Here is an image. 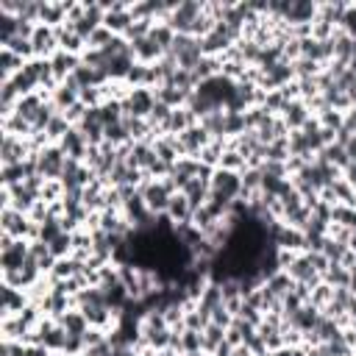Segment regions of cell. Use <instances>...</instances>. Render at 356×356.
<instances>
[{"label":"cell","instance_id":"6da1fadb","mask_svg":"<svg viewBox=\"0 0 356 356\" xmlns=\"http://www.w3.org/2000/svg\"><path fill=\"white\" fill-rule=\"evenodd\" d=\"M0 231L3 234H11L14 239H39V225L25 214V211H17V209H3L0 211Z\"/></svg>","mask_w":356,"mask_h":356},{"label":"cell","instance_id":"7a4b0ae2","mask_svg":"<svg viewBox=\"0 0 356 356\" xmlns=\"http://www.w3.org/2000/svg\"><path fill=\"white\" fill-rule=\"evenodd\" d=\"M167 56V53H164ZM170 56L178 61V67L181 70H195L197 64H200V58H203V47H200V39H195V36H189V33H175V42H172V47H170Z\"/></svg>","mask_w":356,"mask_h":356},{"label":"cell","instance_id":"3957f363","mask_svg":"<svg viewBox=\"0 0 356 356\" xmlns=\"http://www.w3.org/2000/svg\"><path fill=\"white\" fill-rule=\"evenodd\" d=\"M203 6H206V3H200V0H181V3H175V8L170 11V17H167L164 22H167L175 33H192L197 17L203 14Z\"/></svg>","mask_w":356,"mask_h":356},{"label":"cell","instance_id":"277c9868","mask_svg":"<svg viewBox=\"0 0 356 356\" xmlns=\"http://www.w3.org/2000/svg\"><path fill=\"white\" fill-rule=\"evenodd\" d=\"M39 175L44 181H61V172H64V164H67V153L58 147V145H47L39 156Z\"/></svg>","mask_w":356,"mask_h":356},{"label":"cell","instance_id":"5b68a950","mask_svg":"<svg viewBox=\"0 0 356 356\" xmlns=\"http://www.w3.org/2000/svg\"><path fill=\"white\" fill-rule=\"evenodd\" d=\"M153 106H156L153 89H131V95L122 100V114H125V117L147 120L150 111H153Z\"/></svg>","mask_w":356,"mask_h":356},{"label":"cell","instance_id":"8992f818","mask_svg":"<svg viewBox=\"0 0 356 356\" xmlns=\"http://www.w3.org/2000/svg\"><path fill=\"white\" fill-rule=\"evenodd\" d=\"M178 142H181V153L184 156H189V159H197L200 156V150L211 142V134L197 122V125H192V128H186L181 136H178Z\"/></svg>","mask_w":356,"mask_h":356},{"label":"cell","instance_id":"52a82bcc","mask_svg":"<svg viewBox=\"0 0 356 356\" xmlns=\"http://www.w3.org/2000/svg\"><path fill=\"white\" fill-rule=\"evenodd\" d=\"M28 156H31L28 139L3 134V142H0V167H6V164H19V161H25Z\"/></svg>","mask_w":356,"mask_h":356},{"label":"cell","instance_id":"ba28073f","mask_svg":"<svg viewBox=\"0 0 356 356\" xmlns=\"http://www.w3.org/2000/svg\"><path fill=\"white\" fill-rule=\"evenodd\" d=\"M31 44H33V56H36V58H50L53 53H58L56 28H50V25H36V31H33V36H31Z\"/></svg>","mask_w":356,"mask_h":356},{"label":"cell","instance_id":"9c48e42d","mask_svg":"<svg viewBox=\"0 0 356 356\" xmlns=\"http://www.w3.org/2000/svg\"><path fill=\"white\" fill-rule=\"evenodd\" d=\"M295 284H309V286H314V284H320L323 278H320V273L312 267V261H309V256L306 253H298L295 259H292V264L284 270Z\"/></svg>","mask_w":356,"mask_h":356},{"label":"cell","instance_id":"30bf717a","mask_svg":"<svg viewBox=\"0 0 356 356\" xmlns=\"http://www.w3.org/2000/svg\"><path fill=\"white\" fill-rule=\"evenodd\" d=\"M28 303H31L28 292L14 289V286H8V284H0V312H3L0 317H14V314H19Z\"/></svg>","mask_w":356,"mask_h":356},{"label":"cell","instance_id":"8fae6325","mask_svg":"<svg viewBox=\"0 0 356 356\" xmlns=\"http://www.w3.org/2000/svg\"><path fill=\"white\" fill-rule=\"evenodd\" d=\"M278 117L286 122V128H289V131H300V128L312 120V111H309V106H306L303 100H289Z\"/></svg>","mask_w":356,"mask_h":356},{"label":"cell","instance_id":"7c38bea8","mask_svg":"<svg viewBox=\"0 0 356 356\" xmlns=\"http://www.w3.org/2000/svg\"><path fill=\"white\" fill-rule=\"evenodd\" d=\"M128 44H131V53H134L136 64H156V61L164 56V50H161L150 36H142V39L128 42Z\"/></svg>","mask_w":356,"mask_h":356},{"label":"cell","instance_id":"4fadbf2b","mask_svg":"<svg viewBox=\"0 0 356 356\" xmlns=\"http://www.w3.org/2000/svg\"><path fill=\"white\" fill-rule=\"evenodd\" d=\"M50 67H53L56 81L61 83V81H67V78L81 67V56H72V53H67V50H58V53L50 56Z\"/></svg>","mask_w":356,"mask_h":356},{"label":"cell","instance_id":"5bb4252c","mask_svg":"<svg viewBox=\"0 0 356 356\" xmlns=\"http://www.w3.org/2000/svg\"><path fill=\"white\" fill-rule=\"evenodd\" d=\"M58 147L67 153V159H75V161H83V159H86V153H89V142L83 139V134H81L75 125H72V128H70V134L58 142Z\"/></svg>","mask_w":356,"mask_h":356},{"label":"cell","instance_id":"9a60e30c","mask_svg":"<svg viewBox=\"0 0 356 356\" xmlns=\"http://www.w3.org/2000/svg\"><path fill=\"white\" fill-rule=\"evenodd\" d=\"M56 36H58V50H67V53H72V56H83V53H86V39L78 36L67 22L56 28Z\"/></svg>","mask_w":356,"mask_h":356},{"label":"cell","instance_id":"2e32d148","mask_svg":"<svg viewBox=\"0 0 356 356\" xmlns=\"http://www.w3.org/2000/svg\"><path fill=\"white\" fill-rule=\"evenodd\" d=\"M153 95H156V100L159 103H164V106H170V108H184L186 103H189V92H184V89H178V86H172V83H159L156 89H153Z\"/></svg>","mask_w":356,"mask_h":356},{"label":"cell","instance_id":"e0dca14e","mask_svg":"<svg viewBox=\"0 0 356 356\" xmlns=\"http://www.w3.org/2000/svg\"><path fill=\"white\" fill-rule=\"evenodd\" d=\"M181 195L186 197V203L192 206V211H197L200 206H206V200H209V195H211V186H209V181H203V178H192V181L181 189Z\"/></svg>","mask_w":356,"mask_h":356},{"label":"cell","instance_id":"ac0fdd59","mask_svg":"<svg viewBox=\"0 0 356 356\" xmlns=\"http://www.w3.org/2000/svg\"><path fill=\"white\" fill-rule=\"evenodd\" d=\"M192 206L186 203V197L181 195V192H175L172 197H170V206H167V220L178 228V225H186V222H192Z\"/></svg>","mask_w":356,"mask_h":356},{"label":"cell","instance_id":"d6986e66","mask_svg":"<svg viewBox=\"0 0 356 356\" xmlns=\"http://www.w3.org/2000/svg\"><path fill=\"white\" fill-rule=\"evenodd\" d=\"M58 323H61V328H64L70 337H83V334L92 328L81 309H70L67 314H61V317H58Z\"/></svg>","mask_w":356,"mask_h":356},{"label":"cell","instance_id":"ffe728a7","mask_svg":"<svg viewBox=\"0 0 356 356\" xmlns=\"http://www.w3.org/2000/svg\"><path fill=\"white\" fill-rule=\"evenodd\" d=\"M22 67H25V58H19L17 53L0 47V83L3 81H11L17 72H22Z\"/></svg>","mask_w":356,"mask_h":356},{"label":"cell","instance_id":"44dd1931","mask_svg":"<svg viewBox=\"0 0 356 356\" xmlns=\"http://www.w3.org/2000/svg\"><path fill=\"white\" fill-rule=\"evenodd\" d=\"M331 42H334V58H331V61L348 64L350 56H353V50H356V39H350L345 31H337V33L331 36Z\"/></svg>","mask_w":356,"mask_h":356},{"label":"cell","instance_id":"7402d4cb","mask_svg":"<svg viewBox=\"0 0 356 356\" xmlns=\"http://www.w3.org/2000/svg\"><path fill=\"white\" fill-rule=\"evenodd\" d=\"M225 147H228V139H211V142L200 150L197 161H203L206 167L217 170V167H220V159H222V153H225Z\"/></svg>","mask_w":356,"mask_h":356},{"label":"cell","instance_id":"603a6c76","mask_svg":"<svg viewBox=\"0 0 356 356\" xmlns=\"http://www.w3.org/2000/svg\"><path fill=\"white\" fill-rule=\"evenodd\" d=\"M70 128H72V125H70V120H67L61 111H56V114H53V120H50V122H47V128H44V136L50 139V145H58V142L70 134Z\"/></svg>","mask_w":356,"mask_h":356},{"label":"cell","instance_id":"cb8c5ba5","mask_svg":"<svg viewBox=\"0 0 356 356\" xmlns=\"http://www.w3.org/2000/svg\"><path fill=\"white\" fill-rule=\"evenodd\" d=\"M225 331H228V328H222V325H217V323H209V325L200 331V334H203V350H206V353H214V350L225 342Z\"/></svg>","mask_w":356,"mask_h":356},{"label":"cell","instance_id":"d4e9b609","mask_svg":"<svg viewBox=\"0 0 356 356\" xmlns=\"http://www.w3.org/2000/svg\"><path fill=\"white\" fill-rule=\"evenodd\" d=\"M164 53H170V47H172V42H175V31L167 25V22H156L153 28H150V33H147Z\"/></svg>","mask_w":356,"mask_h":356},{"label":"cell","instance_id":"484cf974","mask_svg":"<svg viewBox=\"0 0 356 356\" xmlns=\"http://www.w3.org/2000/svg\"><path fill=\"white\" fill-rule=\"evenodd\" d=\"M97 111H100V122H103V128H106V125H117V122H122V117H125L120 100H106V103L97 106Z\"/></svg>","mask_w":356,"mask_h":356},{"label":"cell","instance_id":"4316f807","mask_svg":"<svg viewBox=\"0 0 356 356\" xmlns=\"http://www.w3.org/2000/svg\"><path fill=\"white\" fill-rule=\"evenodd\" d=\"M323 67L325 64H317V61H312V58H295L292 61V70H295V81H303V78H317L320 72H323Z\"/></svg>","mask_w":356,"mask_h":356},{"label":"cell","instance_id":"83f0119b","mask_svg":"<svg viewBox=\"0 0 356 356\" xmlns=\"http://www.w3.org/2000/svg\"><path fill=\"white\" fill-rule=\"evenodd\" d=\"M320 253H323V256H325L331 264H342V259L348 256V245H342V242H337V239L325 236V239H323Z\"/></svg>","mask_w":356,"mask_h":356},{"label":"cell","instance_id":"f1b7e54d","mask_svg":"<svg viewBox=\"0 0 356 356\" xmlns=\"http://www.w3.org/2000/svg\"><path fill=\"white\" fill-rule=\"evenodd\" d=\"M323 281L328 286H348L350 281V270L345 264H328V270L323 273Z\"/></svg>","mask_w":356,"mask_h":356},{"label":"cell","instance_id":"f546056e","mask_svg":"<svg viewBox=\"0 0 356 356\" xmlns=\"http://www.w3.org/2000/svg\"><path fill=\"white\" fill-rule=\"evenodd\" d=\"M331 298H334V286H328L325 281H320V284H314V286H312L309 303H312V306H317V309L323 312V309L331 303Z\"/></svg>","mask_w":356,"mask_h":356},{"label":"cell","instance_id":"4dcf8cb0","mask_svg":"<svg viewBox=\"0 0 356 356\" xmlns=\"http://www.w3.org/2000/svg\"><path fill=\"white\" fill-rule=\"evenodd\" d=\"M286 103H289V97L284 95V89H273V92H264V103H261V106H264L270 114H275V117H278V114L284 111V106H286Z\"/></svg>","mask_w":356,"mask_h":356},{"label":"cell","instance_id":"1f68e13d","mask_svg":"<svg viewBox=\"0 0 356 356\" xmlns=\"http://www.w3.org/2000/svg\"><path fill=\"white\" fill-rule=\"evenodd\" d=\"M203 350V334L200 331H181V353H200Z\"/></svg>","mask_w":356,"mask_h":356},{"label":"cell","instance_id":"d6a6232c","mask_svg":"<svg viewBox=\"0 0 356 356\" xmlns=\"http://www.w3.org/2000/svg\"><path fill=\"white\" fill-rule=\"evenodd\" d=\"M220 167H222V170H231V172H245V170H248V161H245V156H239L236 150L225 147V153H222V159H220Z\"/></svg>","mask_w":356,"mask_h":356},{"label":"cell","instance_id":"836d02e7","mask_svg":"<svg viewBox=\"0 0 356 356\" xmlns=\"http://www.w3.org/2000/svg\"><path fill=\"white\" fill-rule=\"evenodd\" d=\"M248 125H245V114H236V111H225V136L234 139L239 134H245Z\"/></svg>","mask_w":356,"mask_h":356},{"label":"cell","instance_id":"e575fe53","mask_svg":"<svg viewBox=\"0 0 356 356\" xmlns=\"http://www.w3.org/2000/svg\"><path fill=\"white\" fill-rule=\"evenodd\" d=\"M58 234H64V228H61V220H58V217H47V220L39 225V239H42V242H47V245H50Z\"/></svg>","mask_w":356,"mask_h":356},{"label":"cell","instance_id":"d590c367","mask_svg":"<svg viewBox=\"0 0 356 356\" xmlns=\"http://www.w3.org/2000/svg\"><path fill=\"white\" fill-rule=\"evenodd\" d=\"M50 250H53V256H56V259L72 256V234H70V231L58 234V236H56V239L50 242Z\"/></svg>","mask_w":356,"mask_h":356},{"label":"cell","instance_id":"8d00e7d4","mask_svg":"<svg viewBox=\"0 0 356 356\" xmlns=\"http://www.w3.org/2000/svg\"><path fill=\"white\" fill-rule=\"evenodd\" d=\"M317 122H320L323 128L339 131V128H345V114H342V111H337V108H328V111L317 114Z\"/></svg>","mask_w":356,"mask_h":356},{"label":"cell","instance_id":"74e56055","mask_svg":"<svg viewBox=\"0 0 356 356\" xmlns=\"http://www.w3.org/2000/svg\"><path fill=\"white\" fill-rule=\"evenodd\" d=\"M286 159H289V136L267 145V161H286Z\"/></svg>","mask_w":356,"mask_h":356},{"label":"cell","instance_id":"f35d334b","mask_svg":"<svg viewBox=\"0 0 356 356\" xmlns=\"http://www.w3.org/2000/svg\"><path fill=\"white\" fill-rule=\"evenodd\" d=\"M64 197V184L61 181H44L42 186V200L44 203H58Z\"/></svg>","mask_w":356,"mask_h":356},{"label":"cell","instance_id":"ab89813d","mask_svg":"<svg viewBox=\"0 0 356 356\" xmlns=\"http://www.w3.org/2000/svg\"><path fill=\"white\" fill-rule=\"evenodd\" d=\"M339 31H345L350 39H356V3H348L342 19H339Z\"/></svg>","mask_w":356,"mask_h":356},{"label":"cell","instance_id":"60d3db41","mask_svg":"<svg viewBox=\"0 0 356 356\" xmlns=\"http://www.w3.org/2000/svg\"><path fill=\"white\" fill-rule=\"evenodd\" d=\"M270 356H306V345H281L270 350Z\"/></svg>","mask_w":356,"mask_h":356},{"label":"cell","instance_id":"b9f144b4","mask_svg":"<svg viewBox=\"0 0 356 356\" xmlns=\"http://www.w3.org/2000/svg\"><path fill=\"white\" fill-rule=\"evenodd\" d=\"M342 178H345V181H348V184H350V186L356 189V161H350V164L345 167V172H342Z\"/></svg>","mask_w":356,"mask_h":356},{"label":"cell","instance_id":"7bdbcfd3","mask_svg":"<svg viewBox=\"0 0 356 356\" xmlns=\"http://www.w3.org/2000/svg\"><path fill=\"white\" fill-rule=\"evenodd\" d=\"M342 147H345L348 159H350V161H356V134H353V136H350V139H348V142H345Z\"/></svg>","mask_w":356,"mask_h":356},{"label":"cell","instance_id":"ee69618b","mask_svg":"<svg viewBox=\"0 0 356 356\" xmlns=\"http://www.w3.org/2000/svg\"><path fill=\"white\" fill-rule=\"evenodd\" d=\"M345 128L356 134V106H353L350 111H345Z\"/></svg>","mask_w":356,"mask_h":356},{"label":"cell","instance_id":"f6af8a7d","mask_svg":"<svg viewBox=\"0 0 356 356\" xmlns=\"http://www.w3.org/2000/svg\"><path fill=\"white\" fill-rule=\"evenodd\" d=\"M231 353H234V348H231L228 342H222V345H220V348H217L211 356H231Z\"/></svg>","mask_w":356,"mask_h":356},{"label":"cell","instance_id":"bcb514c9","mask_svg":"<svg viewBox=\"0 0 356 356\" xmlns=\"http://www.w3.org/2000/svg\"><path fill=\"white\" fill-rule=\"evenodd\" d=\"M159 356H181V353L172 350V348H164V350H159Z\"/></svg>","mask_w":356,"mask_h":356},{"label":"cell","instance_id":"7dc6e473","mask_svg":"<svg viewBox=\"0 0 356 356\" xmlns=\"http://www.w3.org/2000/svg\"><path fill=\"white\" fill-rule=\"evenodd\" d=\"M348 70L356 75V50H353V56H350V61H348Z\"/></svg>","mask_w":356,"mask_h":356},{"label":"cell","instance_id":"c3c4849f","mask_svg":"<svg viewBox=\"0 0 356 356\" xmlns=\"http://www.w3.org/2000/svg\"><path fill=\"white\" fill-rule=\"evenodd\" d=\"M348 250H350V253H353V259H356V234H353V239L348 242Z\"/></svg>","mask_w":356,"mask_h":356},{"label":"cell","instance_id":"681fc988","mask_svg":"<svg viewBox=\"0 0 356 356\" xmlns=\"http://www.w3.org/2000/svg\"><path fill=\"white\" fill-rule=\"evenodd\" d=\"M181 356H197V353H181Z\"/></svg>","mask_w":356,"mask_h":356},{"label":"cell","instance_id":"f907efd6","mask_svg":"<svg viewBox=\"0 0 356 356\" xmlns=\"http://www.w3.org/2000/svg\"><path fill=\"white\" fill-rule=\"evenodd\" d=\"M353 209H356V203H353Z\"/></svg>","mask_w":356,"mask_h":356}]
</instances>
